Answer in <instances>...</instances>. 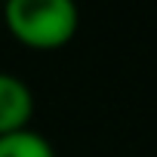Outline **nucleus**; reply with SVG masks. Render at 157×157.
<instances>
[{"mask_svg":"<svg viewBox=\"0 0 157 157\" xmlns=\"http://www.w3.org/2000/svg\"><path fill=\"white\" fill-rule=\"evenodd\" d=\"M3 22L19 43L31 49H59L77 34L80 13L71 0H6Z\"/></svg>","mask_w":157,"mask_h":157,"instance_id":"nucleus-1","label":"nucleus"},{"mask_svg":"<svg viewBox=\"0 0 157 157\" xmlns=\"http://www.w3.org/2000/svg\"><path fill=\"white\" fill-rule=\"evenodd\" d=\"M34 117V93L22 77L0 71V136L28 129Z\"/></svg>","mask_w":157,"mask_h":157,"instance_id":"nucleus-2","label":"nucleus"},{"mask_svg":"<svg viewBox=\"0 0 157 157\" xmlns=\"http://www.w3.org/2000/svg\"><path fill=\"white\" fill-rule=\"evenodd\" d=\"M0 157H56V148L37 129H19L0 136Z\"/></svg>","mask_w":157,"mask_h":157,"instance_id":"nucleus-3","label":"nucleus"}]
</instances>
